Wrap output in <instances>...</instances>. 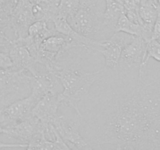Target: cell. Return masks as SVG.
<instances>
[{"mask_svg": "<svg viewBox=\"0 0 160 150\" xmlns=\"http://www.w3.org/2000/svg\"><path fill=\"white\" fill-rule=\"evenodd\" d=\"M92 148L111 144L117 149H160V88L141 79L123 95L106 100L85 123Z\"/></svg>", "mask_w": 160, "mask_h": 150, "instance_id": "1", "label": "cell"}, {"mask_svg": "<svg viewBox=\"0 0 160 150\" xmlns=\"http://www.w3.org/2000/svg\"><path fill=\"white\" fill-rule=\"evenodd\" d=\"M106 70L104 67L97 71L88 72L78 67H67L58 61L57 66L52 73L59 79L63 88L60 93L62 102L71 106L77 113L82 115L78 107L80 101L88 93L99 75Z\"/></svg>", "mask_w": 160, "mask_h": 150, "instance_id": "2", "label": "cell"}, {"mask_svg": "<svg viewBox=\"0 0 160 150\" xmlns=\"http://www.w3.org/2000/svg\"><path fill=\"white\" fill-rule=\"evenodd\" d=\"M98 0H80L78 12L68 19L72 28L85 37L93 38L103 26V12L98 7Z\"/></svg>", "mask_w": 160, "mask_h": 150, "instance_id": "3", "label": "cell"}, {"mask_svg": "<svg viewBox=\"0 0 160 150\" xmlns=\"http://www.w3.org/2000/svg\"><path fill=\"white\" fill-rule=\"evenodd\" d=\"M31 88V76L23 70L0 68V110L19 99Z\"/></svg>", "mask_w": 160, "mask_h": 150, "instance_id": "4", "label": "cell"}, {"mask_svg": "<svg viewBox=\"0 0 160 150\" xmlns=\"http://www.w3.org/2000/svg\"><path fill=\"white\" fill-rule=\"evenodd\" d=\"M81 119L82 115L78 113L72 120L57 115L52 123L70 149H92L88 142L81 134Z\"/></svg>", "mask_w": 160, "mask_h": 150, "instance_id": "5", "label": "cell"}, {"mask_svg": "<svg viewBox=\"0 0 160 150\" xmlns=\"http://www.w3.org/2000/svg\"><path fill=\"white\" fill-rule=\"evenodd\" d=\"M38 100L35 95L31 93L28 96L19 98L1 109L0 126L3 128H9L29 117Z\"/></svg>", "mask_w": 160, "mask_h": 150, "instance_id": "6", "label": "cell"}, {"mask_svg": "<svg viewBox=\"0 0 160 150\" xmlns=\"http://www.w3.org/2000/svg\"><path fill=\"white\" fill-rule=\"evenodd\" d=\"M133 35L124 32H115L109 39L97 41V50L106 59V70L116 68L120 64L122 51L127 44L132 39Z\"/></svg>", "mask_w": 160, "mask_h": 150, "instance_id": "7", "label": "cell"}, {"mask_svg": "<svg viewBox=\"0 0 160 150\" xmlns=\"http://www.w3.org/2000/svg\"><path fill=\"white\" fill-rule=\"evenodd\" d=\"M45 123L32 114L9 128H4L5 134L9 138L19 139L28 144L35 134L45 131Z\"/></svg>", "mask_w": 160, "mask_h": 150, "instance_id": "8", "label": "cell"}, {"mask_svg": "<svg viewBox=\"0 0 160 150\" xmlns=\"http://www.w3.org/2000/svg\"><path fill=\"white\" fill-rule=\"evenodd\" d=\"M61 92H50L38 100L31 111V114L43 123H52L57 116V110L61 102Z\"/></svg>", "mask_w": 160, "mask_h": 150, "instance_id": "9", "label": "cell"}, {"mask_svg": "<svg viewBox=\"0 0 160 150\" xmlns=\"http://www.w3.org/2000/svg\"><path fill=\"white\" fill-rule=\"evenodd\" d=\"M148 43L143 38L133 36L131 42L123 48L120 63L128 66L131 69L140 68L145 61Z\"/></svg>", "mask_w": 160, "mask_h": 150, "instance_id": "10", "label": "cell"}, {"mask_svg": "<svg viewBox=\"0 0 160 150\" xmlns=\"http://www.w3.org/2000/svg\"><path fill=\"white\" fill-rule=\"evenodd\" d=\"M9 55L13 64L12 69L28 71L31 75L36 74L38 72L36 69L37 61L31 56L29 50L18 39L12 40Z\"/></svg>", "mask_w": 160, "mask_h": 150, "instance_id": "11", "label": "cell"}, {"mask_svg": "<svg viewBox=\"0 0 160 150\" xmlns=\"http://www.w3.org/2000/svg\"><path fill=\"white\" fill-rule=\"evenodd\" d=\"M59 83L60 81L53 73L47 70L44 73L38 71L36 74L31 75V93L40 99L50 92H59Z\"/></svg>", "mask_w": 160, "mask_h": 150, "instance_id": "12", "label": "cell"}, {"mask_svg": "<svg viewBox=\"0 0 160 150\" xmlns=\"http://www.w3.org/2000/svg\"><path fill=\"white\" fill-rule=\"evenodd\" d=\"M106 9L103 12V26L115 30L118 20L122 14L125 13L123 4L115 0H105Z\"/></svg>", "mask_w": 160, "mask_h": 150, "instance_id": "13", "label": "cell"}, {"mask_svg": "<svg viewBox=\"0 0 160 150\" xmlns=\"http://www.w3.org/2000/svg\"><path fill=\"white\" fill-rule=\"evenodd\" d=\"M150 58H152L158 62H160V42L155 39H152L147 45L145 61L139 69V80L143 79L145 77V68Z\"/></svg>", "mask_w": 160, "mask_h": 150, "instance_id": "14", "label": "cell"}, {"mask_svg": "<svg viewBox=\"0 0 160 150\" xmlns=\"http://www.w3.org/2000/svg\"><path fill=\"white\" fill-rule=\"evenodd\" d=\"M80 6V0H59L57 14L66 17L68 20L78 12Z\"/></svg>", "mask_w": 160, "mask_h": 150, "instance_id": "15", "label": "cell"}, {"mask_svg": "<svg viewBox=\"0 0 160 150\" xmlns=\"http://www.w3.org/2000/svg\"><path fill=\"white\" fill-rule=\"evenodd\" d=\"M125 14H126V16L128 17V18L129 19L131 22H133V23L140 25L145 24V23L143 21L142 17H141L138 11L131 10V9H126Z\"/></svg>", "mask_w": 160, "mask_h": 150, "instance_id": "16", "label": "cell"}, {"mask_svg": "<svg viewBox=\"0 0 160 150\" xmlns=\"http://www.w3.org/2000/svg\"><path fill=\"white\" fill-rule=\"evenodd\" d=\"M12 59L9 53L0 52V68L1 69H11L12 68Z\"/></svg>", "mask_w": 160, "mask_h": 150, "instance_id": "17", "label": "cell"}, {"mask_svg": "<svg viewBox=\"0 0 160 150\" xmlns=\"http://www.w3.org/2000/svg\"><path fill=\"white\" fill-rule=\"evenodd\" d=\"M123 6H124L125 9L138 11L140 2H139V0H123Z\"/></svg>", "mask_w": 160, "mask_h": 150, "instance_id": "18", "label": "cell"}, {"mask_svg": "<svg viewBox=\"0 0 160 150\" xmlns=\"http://www.w3.org/2000/svg\"><path fill=\"white\" fill-rule=\"evenodd\" d=\"M152 39H155L160 42V19H156L155 22L154 27L152 30Z\"/></svg>", "mask_w": 160, "mask_h": 150, "instance_id": "19", "label": "cell"}, {"mask_svg": "<svg viewBox=\"0 0 160 150\" xmlns=\"http://www.w3.org/2000/svg\"><path fill=\"white\" fill-rule=\"evenodd\" d=\"M5 134V129L2 127L0 126V134ZM11 147V144H6V143H2V142H0V148H9Z\"/></svg>", "mask_w": 160, "mask_h": 150, "instance_id": "20", "label": "cell"}, {"mask_svg": "<svg viewBox=\"0 0 160 150\" xmlns=\"http://www.w3.org/2000/svg\"><path fill=\"white\" fill-rule=\"evenodd\" d=\"M115 1L121 3V4H123V0H115Z\"/></svg>", "mask_w": 160, "mask_h": 150, "instance_id": "21", "label": "cell"}, {"mask_svg": "<svg viewBox=\"0 0 160 150\" xmlns=\"http://www.w3.org/2000/svg\"><path fill=\"white\" fill-rule=\"evenodd\" d=\"M157 1H158V2H159V4L160 5V0H157Z\"/></svg>", "mask_w": 160, "mask_h": 150, "instance_id": "22", "label": "cell"}]
</instances>
